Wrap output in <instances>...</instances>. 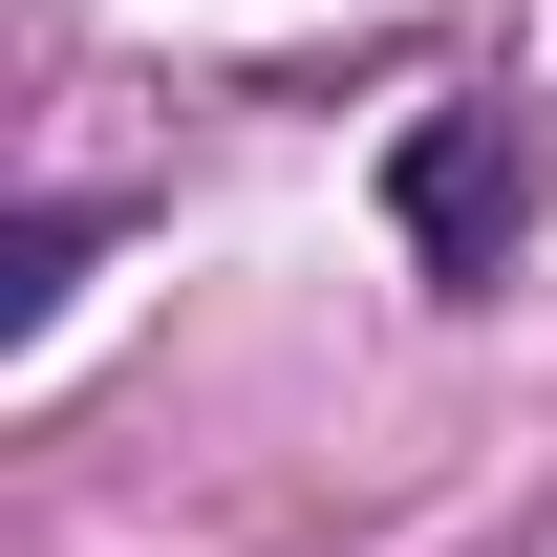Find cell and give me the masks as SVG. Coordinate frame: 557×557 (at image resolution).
<instances>
[{
	"mask_svg": "<svg viewBox=\"0 0 557 557\" xmlns=\"http://www.w3.org/2000/svg\"><path fill=\"white\" fill-rule=\"evenodd\" d=\"M386 214H408V258H429V278H515L536 172H515V129H493V108H429V129L386 150Z\"/></svg>",
	"mask_w": 557,
	"mask_h": 557,
	"instance_id": "6da1fadb",
	"label": "cell"
},
{
	"mask_svg": "<svg viewBox=\"0 0 557 557\" xmlns=\"http://www.w3.org/2000/svg\"><path fill=\"white\" fill-rule=\"evenodd\" d=\"M65 278H86V214H22V236H0V344H44Z\"/></svg>",
	"mask_w": 557,
	"mask_h": 557,
	"instance_id": "7a4b0ae2",
	"label": "cell"
}]
</instances>
